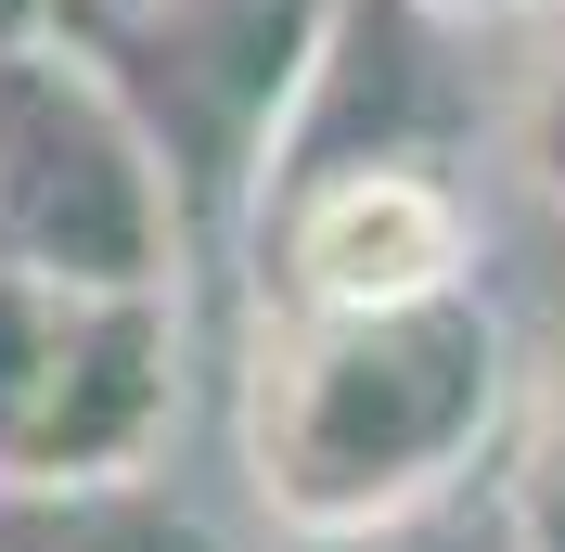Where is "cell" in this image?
I'll list each match as a JSON object with an SVG mask.
<instances>
[{
	"label": "cell",
	"instance_id": "3957f363",
	"mask_svg": "<svg viewBox=\"0 0 565 552\" xmlns=\"http://www.w3.org/2000/svg\"><path fill=\"white\" fill-rule=\"evenodd\" d=\"M180 424V283L0 270V476L129 488Z\"/></svg>",
	"mask_w": 565,
	"mask_h": 552
},
{
	"label": "cell",
	"instance_id": "52a82bcc",
	"mask_svg": "<svg viewBox=\"0 0 565 552\" xmlns=\"http://www.w3.org/2000/svg\"><path fill=\"white\" fill-rule=\"evenodd\" d=\"M501 540L565 552V347H553V373L514 385V412H501Z\"/></svg>",
	"mask_w": 565,
	"mask_h": 552
},
{
	"label": "cell",
	"instance_id": "277c9868",
	"mask_svg": "<svg viewBox=\"0 0 565 552\" xmlns=\"http://www.w3.org/2000/svg\"><path fill=\"white\" fill-rule=\"evenodd\" d=\"M321 13L334 0H116V13L65 0L52 26L141 104V129L168 141L180 206H206V193H257L282 104L321 52Z\"/></svg>",
	"mask_w": 565,
	"mask_h": 552
},
{
	"label": "cell",
	"instance_id": "6da1fadb",
	"mask_svg": "<svg viewBox=\"0 0 565 552\" xmlns=\"http://www.w3.org/2000/svg\"><path fill=\"white\" fill-rule=\"evenodd\" d=\"M514 335L476 283L398 309H270L245 360V488L282 540L450 514V488L501 449Z\"/></svg>",
	"mask_w": 565,
	"mask_h": 552
},
{
	"label": "cell",
	"instance_id": "8fae6325",
	"mask_svg": "<svg viewBox=\"0 0 565 552\" xmlns=\"http://www.w3.org/2000/svg\"><path fill=\"white\" fill-rule=\"evenodd\" d=\"M52 13H65V0H0V39H39Z\"/></svg>",
	"mask_w": 565,
	"mask_h": 552
},
{
	"label": "cell",
	"instance_id": "7a4b0ae2",
	"mask_svg": "<svg viewBox=\"0 0 565 552\" xmlns=\"http://www.w3.org/2000/svg\"><path fill=\"white\" fill-rule=\"evenodd\" d=\"M180 257H193V206L141 104L65 26L0 39V270L180 283Z\"/></svg>",
	"mask_w": 565,
	"mask_h": 552
},
{
	"label": "cell",
	"instance_id": "30bf717a",
	"mask_svg": "<svg viewBox=\"0 0 565 552\" xmlns=\"http://www.w3.org/2000/svg\"><path fill=\"white\" fill-rule=\"evenodd\" d=\"M424 13H450V26H527L540 0H424Z\"/></svg>",
	"mask_w": 565,
	"mask_h": 552
},
{
	"label": "cell",
	"instance_id": "8992f818",
	"mask_svg": "<svg viewBox=\"0 0 565 552\" xmlns=\"http://www.w3.org/2000/svg\"><path fill=\"white\" fill-rule=\"evenodd\" d=\"M0 552H193L154 501L129 488H52V476H0Z\"/></svg>",
	"mask_w": 565,
	"mask_h": 552
},
{
	"label": "cell",
	"instance_id": "ba28073f",
	"mask_svg": "<svg viewBox=\"0 0 565 552\" xmlns=\"http://www.w3.org/2000/svg\"><path fill=\"white\" fill-rule=\"evenodd\" d=\"M527 65H514V104H501V141H514V168H527L540 206H565V0L527 13Z\"/></svg>",
	"mask_w": 565,
	"mask_h": 552
},
{
	"label": "cell",
	"instance_id": "9c48e42d",
	"mask_svg": "<svg viewBox=\"0 0 565 552\" xmlns=\"http://www.w3.org/2000/svg\"><path fill=\"white\" fill-rule=\"evenodd\" d=\"M282 552H462V540H437V514H398V527H348V540H282Z\"/></svg>",
	"mask_w": 565,
	"mask_h": 552
},
{
	"label": "cell",
	"instance_id": "5b68a950",
	"mask_svg": "<svg viewBox=\"0 0 565 552\" xmlns=\"http://www.w3.org/2000/svg\"><path fill=\"white\" fill-rule=\"evenodd\" d=\"M257 206H270V309H398L476 270V206L424 155L309 168Z\"/></svg>",
	"mask_w": 565,
	"mask_h": 552
}]
</instances>
